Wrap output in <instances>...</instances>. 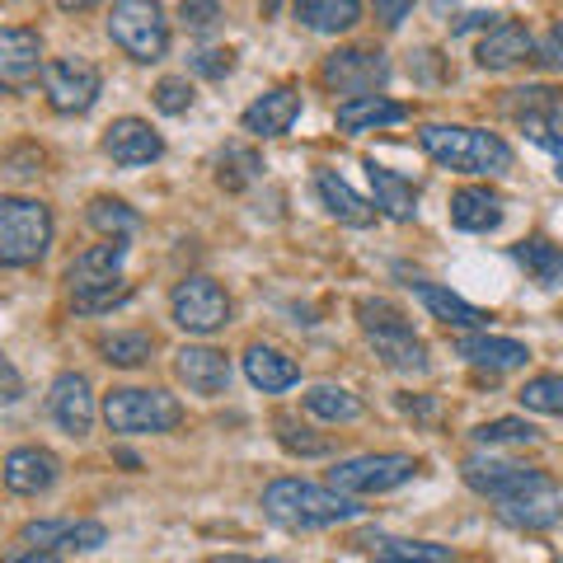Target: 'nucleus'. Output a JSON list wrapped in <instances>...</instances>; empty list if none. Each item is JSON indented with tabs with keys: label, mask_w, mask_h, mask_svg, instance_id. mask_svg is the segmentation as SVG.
Returning a JSON list of instances; mask_svg holds the SVG:
<instances>
[{
	"label": "nucleus",
	"mask_w": 563,
	"mask_h": 563,
	"mask_svg": "<svg viewBox=\"0 0 563 563\" xmlns=\"http://www.w3.org/2000/svg\"><path fill=\"white\" fill-rule=\"evenodd\" d=\"M263 512L277 526H287V531H324V526H339V521H357L362 507L352 493L333 484L320 488L306 479H273L263 488Z\"/></svg>",
	"instance_id": "f257e3e1"
},
{
	"label": "nucleus",
	"mask_w": 563,
	"mask_h": 563,
	"mask_svg": "<svg viewBox=\"0 0 563 563\" xmlns=\"http://www.w3.org/2000/svg\"><path fill=\"white\" fill-rule=\"evenodd\" d=\"M418 146L432 155L437 165L455 174H507L512 169V146L498 132L484 128H446V122H428L418 132Z\"/></svg>",
	"instance_id": "f03ea898"
},
{
	"label": "nucleus",
	"mask_w": 563,
	"mask_h": 563,
	"mask_svg": "<svg viewBox=\"0 0 563 563\" xmlns=\"http://www.w3.org/2000/svg\"><path fill=\"white\" fill-rule=\"evenodd\" d=\"M357 320L366 329V339H372L376 357L390 366V372H409V376L428 372V347H422V339L390 301H372V296H366V301H357Z\"/></svg>",
	"instance_id": "7ed1b4c3"
},
{
	"label": "nucleus",
	"mask_w": 563,
	"mask_h": 563,
	"mask_svg": "<svg viewBox=\"0 0 563 563\" xmlns=\"http://www.w3.org/2000/svg\"><path fill=\"white\" fill-rule=\"evenodd\" d=\"M103 418H109V428L122 437H151V432L179 428L184 404L169 390H136V385H122V390H109V399H103Z\"/></svg>",
	"instance_id": "20e7f679"
},
{
	"label": "nucleus",
	"mask_w": 563,
	"mask_h": 563,
	"mask_svg": "<svg viewBox=\"0 0 563 563\" xmlns=\"http://www.w3.org/2000/svg\"><path fill=\"white\" fill-rule=\"evenodd\" d=\"M52 244V211L33 198H0V263L29 268Z\"/></svg>",
	"instance_id": "39448f33"
},
{
	"label": "nucleus",
	"mask_w": 563,
	"mask_h": 563,
	"mask_svg": "<svg viewBox=\"0 0 563 563\" xmlns=\"http://www.w3.org/2000/svg\"><path fill=\"white\" fill-rule=\"evenodd\" d=\"M109 38L128 52L132 62H161L169 47V24L155 0H113Z\"/></svg>",
	"instance_id": "423d86ee"
},
{
	"label": "nucleus",
	"mask_w": 563,
	"mask_h": 563,
	"mask_svg": "<svg viewBox=\"0 0 563 563\" xmlns=\"http://www.w3.org/2000/svg\"><path fill=\"white\" fill-rule=\"evenodd\" d=\"M461 474H465V484L474 493H484V498H493V503H512V498H531V493L559 488L544 470L498 461V455H470V461L461 465Z\"/></svg>",
	"instance_id": "0eeeda50"
},
{
	"label": "nucleus",
	"mask_w": 563,
	"mask_h": 563,
	"mask_svg": "<svg viewBox=\"0 0 563 563\" xmlns=\"http://www.w3.org/2000/svg\"><path fill=\"white\" fill-rule=\"evenodd\" d=\"M413 474H418L413 455H352V461H339L329 470V484L362 498V493H390L409 484Z\"/></svg>",
	"instance_id": "6e6552de"
},
{
	"label": "nucleus",
	"mask_w": 563,
	"mask_h": 563,
	"mask_svg": "<svg viewBox=\"0 0 563 563\" xmlns=\"http://www.w3.org/2000/svg\"><path fill=\"white\" fill-rule=\"evenodd\" d=\"M169 314H174V324L188 333H217L231 320V296L211 277H184L169 296Z\"/></svg>",
	"instance_id": "1a4fd4ad"
},
{
	"label": "nucleus",
	"mask_w": 563,
	"mask_h": 563,
	"mask_svg": "<svg viewBox=\"0 0 563 563\" xmlns=\"http://www.w3.org/2000/svg\"><path fill=\"white\" fill-rule=\"evenodd\" d=\"M99 90H103V80L85 57H57L43 66V95L57 113H90Z\"/></svg>",
	"instance_id": "9d476101"
},
{
	"label": "nucleus",
	"mask_w": 563,
	"mask_h": 563,
	"mask_svg": "<svg viewBox=\"0 0 563 563\" xmlns=\"http://www.w3.org/2000/svg\"><path fill=\"white\" fill-rule=\"evenodd\" d=\"M320 80L339 95H376L385 80H390V62L376 47H339L333 57H324Z\"/></svg>",
	"instance_id": "9b49d317"
},
{
	"label": "nucleus",
	"mask_w": 563,
	"mask_h": 563,
	"mask_svg": "<svg viewBox=\"0 0 563 563\" xmlns=\"http://www.w3.org/2000/svg\"><path fill=\"white\" fill-rule=\"evenodd\" d=\"M20 544L29 550H103L109 544V526L103 521H70V517H47V521H24Z\"/></svg>",
	"instance_id": "f8f14e48"
},
{
	"label": "nucleus",
	"mask_w": 563,
	"mask_h": 563,
	"mask_svg": "<svg viewBox=\"0 0 563 563\" xmlns=\"http://www.w3.org/2000/svg\"><path fill=\"white\" fill-rule=\"evenodd\" d=\"M174 376H179L192 395L217 399V395H225V385H231V357L207 343H188L174 352Z\"/></svg>",
	"instance_id": "ddd939ff"
},
{
	"label": "nucleus",
	"mask_w": 563,
	"mask_h": 563,
	"mask_svg": "<svg viewBox=\"0 0 563 563\" xmlns=\"http://www.w3.org/2000/svg\"><path fill=\"white\" fill-rule=\"evenodd\" d=\"M47 413H52V422H57L62 432L90 437V428H95L90 380H85L80 372H62L57 380H52V390H47Z\"/></svg>",
	"instance_id": "4468645a"
},
{
	"label": "nucleus",
	"mask_w": 563,
	"mask_h": 563,
	"mask_svg": "<svg viewBox=\"0 0 563 563\" xmlns=\"http://www.w3.org/2000/svg\"><path fill=\"white\" fill-rule=\"evenodd\" d=\"M103 155H109L113 165H122V169H141V165L161 161V155H165V141H161V132H155L151 122H141V118H118L113 128L103 132Z\"/></svg>",
	"instance_id": "2eb2a0df"
},
{
	"label": "nucleus",
	"mask_w": 563,
	"mask_h": 563,
	"mask_svg": "<svg viewBox=\"0 0 563 563\" xmlns=\"http://www.w3.org/2000/svg\"><path fill=\"white\" fill-rule=\"evenodd\" d=\"M122 258H128V240L109 235L103 244H90V250L76 254L70 268H66L70 291H95V287H113V282H122Z\"/></svg>",
	"instance_id": "dca6fc26"
},
{
	"label": "nucleus",
	"mask_w": 563,
	"mask_h": 563,
	"mask_svg": "<svg viewBox=\"0 0 563 563\" xmlns=\"http://www.w3.org/2000/svg\"><path fill=\"white\" fill-rule=\"evenodd\" d=\"M296 118H301V95H296L291 85H277V90L254 99L250 109L240 113V128L250 136H287Z\"/></svg>",
	"instance_id": "f3484780"
},
{
	"label": "nucleus",
	"mask_w": 563,
	"mask_h": 563,
	"mask_svg": "<svg viewBox=\"0 0 563 563\" xmlns=\"http://www.w3.org/2000/svg\"><path fill=\"white\" fill-rule=\"evenodd\" d=\"M57 479H62V461L52 451H43V446H14L5 455V488L10 493L33 498V493H47Z\"/></svg>",
	"instance_id": "a211bd4d"
},
{
	"label": "nucleus",
	"mask_w": 563,
	"mask_h": 563,
	"mask_svg": "<svg viewBox=\"0 0 563 563\" xmlns=\"http://www.w3.org/2000/svg\"><path fill=\"white\" fill-rule=\"evenodd\" d=\"M455 352L470 362V366H484V372H517V366L531 362V347L517 343V339H503V333H465Z\"/></svg>",
	"instance_id": "6ab92c4d"
},
{
	"label": "nucleus",
	"mask_w": 563,
	"mask_h": 563,
	"mask_svg": "<svg viewBox=\"0 0 563 563\" xmlns=\"http://www.w3.org/2000/svg\"><path fill=\"white\" fill-rule=\"evenodd\" d=\"M536 52V38L526 33V24H517V20H498L493 24L484 38H479V66L484 70H507V66H517V62H526Z\"/></svg>",
	"instance_id": "aec40b11"
},
{
	"label": "nucleus",
	"mask_w": 563,
	"mask_h": 563,
	"mask_svg": "<svg viewBox=\"0 0 563 563\" xmlns=\"http://www.w3.org/2000/svg\"><path fill=\"white\" fill-rule=\"evenodd\" d=\"M314 192H320V202L329 207L333 221H343V225H372L376 221V202H366L362 192L352 188L347 179H339L333 169L314 174Z\"/></svg>",
	"instance_id": "412c9836"
},
{
	"label": "nucleus",
	"mask_w": 563,
	"mask_h": 563,
	"mask_svg": "<svg viewBox=\"0 0 563 563\" xmlns=\"http://www.w3.org/2000/svg\"><path fill=\"white\" fill-rule=\"evenodd\" d=\"M366 179H372L376 211H385L390 221H413L418 217V188L404 179V174L385 169L380 161H366Z\"/></svg>",
	"instance_id": "4be33fe9"
},
{
	"label": "nucleus",
	"mask_w": 563,
	"mask_h": 563,
	"mask_svg": "<svg viewBox=\"0 0 563 563\" xmlns=\"http://www.w3.org/2000/svg\"><path fill=\"white\" fill-rule=\"evenodd\" d=\"M409 118V109L385 95H357L339 103V132L347 136H362V132H376V128H390V122H404Z\"/></svg>",
	"instance_id": "5701e85b"
},
{
	"label": "nucleus",
	"mask_w": 563,
	"mask_h": 563,
	"mask_svg": "<svg viewBox=\"0 0 563 563\" xmlns=\"http://www.w3.org/2000/svg\"><path fill=\"white\" fill-rule=\"evenodd\" d=\"M244 376H250L263 395H277V390H291L301 380V366H296L282 347H268V343H254L244 352Z\"/></svg>",
	"instance_id": "b1692460"
},
{
	"label": "nucleus",
	"mask_w": 563,
	"mask_h": 563,
	"mask_svg": "<svg viewBox=\"0 0 563 563\" xmlns=\"http://www.w3.org/2000/svg\"><path fill=\"white\" fill-rule=\"evenodd\" d=\"M38 66H43L38 33H29V29H5L0 33V80L24 85V80L38 76Z\"/></svg>",
	"instance_id": "393cba45"
},
{
	"label": "nucleus",
	"mask_w": 563,
	"mask_h": 563,
	"mask_svg": "<svg viewBox=\"0 0 563 563\" xmlns=\"http://www.w3.org/2000/svg\"><path fill=\"white\" fill-rule=\"evenodd\" d=\"M451 225H455V231H474V235H479V231H498V225H503V198L493 188H479V184L461 188L451 198Z\"/></svg>",
	"instance_id": "a878e982"
},
{
	"label": "nucleus",
	"mask_w": 563,
	"mask_h": 563,
	"mask_svg": "<svg viewBox=\"0 0 563 563\" xmlns=\"http://www.w3.org/2000/svg\"><path fill=\"white\" fill-rule=\"evenodd\" d=\"M498 517L517 531H550V526L563 521V493H531V498H512V503H498Z\"/></svg>",
	"instance_id": "bb28decb"
},
{
	"label": "nucleus",
	"mask_w": 563,
	"mask_h": 563,
	"mask_svg": "<svg viewBox=\"0 0 563 563\" xmlns=\"http://www.w3.org/2000/svg\"><path fill=\"white\" fill-rule=\"evenodd\" d=\"M413 296H418V301L428 306L442 324H451V329H470V333H479V329H484V320H488V314H484L479 306H470L465 296H455V291H446V287H437V282H413Z\"/></svg>",
	"instance_id": "cd10ccee"
},
{
	"label": "nucleus",
	"mask_w": 563,
	"mask_h": 563,
	"mask_svg": "<svg viewBox=\"0 0 563 563\" xmlns=\"http://www.w3.org/2000/svg\"><path fill=\"white\" fill-rule=\"evenodd\" d=\"M296 20L314 33H347L362 20V0H296Z\"/></svg>",
	"instance_id": "c85d7f7f"
},
{
	"label": "nucleus",
	"mask_w": 563,
	"mask_h": 563,
	"mask_svg": "<svg viewBox=\"0 0 563 563\" xmlns=\"http://www.w3.org/2000/svg\"><path fill=\"white\" fill-rule=\"evenodd\" d=\"M512 258L540 282V287H563V250L550 244L544 235H531V240L512 244Z\"/></svg>",
	"instance_id": "c756f323"
},
{
	"label": "nucleus",
	"mask_w": 563,
	"mask_h": 563,
	"mask_svg": "<svg viewBox=\"0 0 563 563\" xmlns=\"http://www.w3.org/2000/svg\"><path fill=\"white\" fill-rule=\"evenodd\" d=\"M503 109L517 122H554L563 118V95L550 90V85H526V90H507Z\"/></svg>",
	"instance_id": "7c9ffc66"
},
{
	"label": "nucleus",
	"mask_w": 563,
	"mask_h": 563,
	"mask_svg": "<svg viewBox=\"0 0 563 563\" xmlns=\"http://www.w3.org/2000/svg\"><path fill=\"white\" fill-rule=\"evenodd\" d=\"M372 559L376 563H455L446 544L432 540H395V536H376L372 540Z\"/></svg>",
	"instance_id": "2f4dec72"
},
{
	"label": "nucleus",
	"mask_w": 563,
	"mask_h": 563,
	"mask_svg": "<svg viewBox=\"0 0 563 563\" xmlns=\"http://www.w3.org/2000/svg\"><path fill=\"white\" fill-rule=\"evenodd\" d=\"M306 409L314 418H324V422H357L366 413V404L352 390H343V385H310Z\"/></svg>",
	"instance_id": "473e14b6"
},
{
	"label": "nucleus",
	"mask_w": 563,
	"mask_h": 563,
	"mask_svg": "<svg viewBox=\"0 0 563 563\" xmlns=\"http://www.w3.org/2000/svg\"><path fill=\"white\" fill-rule=\"evenodd\" d=\"M99 352L109 366H122V372H132V366H146L151 352H155V339L151 333H109V339H99Z\"/></svg>",
	"instance_id": "72a5a7b5"
},
{
	"label": "nucleus",
	"mask_w": 563,
	"mask_h": 563,
	"mask_svg": "<svg viewBox=\"0 0 563 563\" xmlns=\"http://www.w3.org/2000/svg\"><path fill=\"white\" fill-rule=\"evenodd\" d=\"M85 221H90L95 231H103V235H118V240H128L141 225V217L122 198H95L90 211H85Z\"/></svg>",
	"instance_id": "f704fd0d"
},
{
	"label": "nucleus",
	"mask_w": 563,
	"mask_h": 563,
	"mask_svg": "<svg viewBox=\"0 0 563 563\" xmlns=\"http://www.w3.org/2000/svg\"><path fill=\"white\" fill-rule=\"evenodd\" d=\"M474 442L479 446H536L540 432L521 418H493V422H484V428H474Z\"/></svg>",
	"instance_id": "c9c22d12"
},
{
	"label": "nucleus",
	"mask_w": 563,
	"mask_h": 563,
	"mask_svg": "<svg viewBox=\"0 0 563 563\" xmlns=\"http://www.w3.org/2000/svg\"><path fill=\"white\" fill-rule=\"evenodd\" d=\"M517 399H521V409H531V413L563 418V376H536V380H526Z\"/></svg>",
	"instance_id": "e433bc0d"
},
{
	"label": "nucleus",
	"mask_w": 563,
	"mask_h": 563,
	"mask_svg": "<svg viewBox=\"0 0 563 563\" xmlns=\"http://www.w3.org/2000/svg\"><path fill=\"white\" fill-rule=\"evenodd\" d=\"M258 169H263V161L254 151H244V146H225L221 151V169H217V179H221V188H244V184H254L258 179Z\"/></svg>",
	"instance_id": "4c0bfd02"
},
{
	"label": "nucleus",
	"mask_w": 563,
	"mask_h": 563,
	"mask_svg": "<svg viewBox=\"0 0 563 563\" xmlns=\"http://www.w3.org/2000/svg\"><path fill=\"white\" fill-rule=\"evenodd\" d=\"M277 442L287 446L291 455H329V442H324V437H314L306 422H296V418H287V413L277 418Z\"/></svg>",
	"instance_id": "58836bf2"
},
{
	"label": "nucleus",
	"mask_w": 563,
	"mask_h": 563,
	"mask_svg": "<svg viewBox=\"0 0 563 563\" xmlns=\"http://www.w3.org/2000/svg\"><path fill=\"white\" fill-rule=\"evenodd\" d=\"M70 301H76L80 314H99V310H113L122 301H132V287L128 282H113V287H95V291H70Z\"/></svg>",
	"instance_id": "ea45409f"
},
{
	"label": "nucleus",
	"mask_w": 563,
	"mask_h": 563,
	"mask_svg": "<svg viewBox=\"0 0 563 563\" xmlns=\"http://www.w3.org/2000/svg\"><path fill=\"white\" fill-rule=\"evenodd\" d=\"M521 128H526V136H531L540 151H550L554 174L563 179V118H554V122H521Z\"/></svg>",
	"instance_id": "a19ab883"
},
{
	"label": "nucleus",
	"mask_w": 563,
	"mask_h": 563,
	"mask_svg": "<svg viewBox=\"0 0 563 563\" xmlns=\"http://www.w3.org/2000/svg\"><path fill=\"white\" fill-rule=\"evenodd\" d=\"M179 24L188 33H211L221 24V5L217 0H179Z\"/></svg>",
	"instance_id": "79ce46f5"
},
{
	"label": "nucleus",
	"mask_w": 563,
	"mask_h": 563,
	"mask_svg": "<svg viewBox=\"0 0 563 563\" xmlns=\"http://www.w3.org/2000/svg\"><path fill=\"white\" fill-rule=\"evenodd\" d=\"M188 103H192L188 76H165L161 85H155V109H161V113H184Z\"/></svg>",
	"instance_id": "37998d69"
},
{
	"label": "nucleus",
	"mask_w": 563,
	"mask_h": 563,
	"mask_svg": "<svg viewBox=\"0 0 563 563\" xmlns=\"http://www.w3.org/2000/svg\"><path fill=\"white\" fill-rule=\"evenodd\" d=\"M198 76L207 80H225L235 70V52L231 47H207V52H192V62H188Z\"/></svg>",
	"instance_id": "c03bdc74"
},
{
	"label": "nucleus",
	"mask_w": 563,
	"mask_h": 563,
	"mask_svg": "<svg viewBox=\"0 0 563 563\" xmlns=\"http://www.w3.org/2000/svg\"><path fill=\"white\" fill-rule=\"evenodd\" d=\"M536 62H540V66H550V70H559V66H563V24H554V29L540 38Z\"/></svg>",
	"instance_id": "a18cd8bd"
},
{
	"label": "nucleus",
	"mask_w": 563,
	"mask_h": 563,
	"mask_svg": "<svg viewBox=\"0 0 563 563\" xmlns=\"http://www.w3.org/2000/svg\"><path fill=\"white\" fill-rule=\"evenodd\" d=\"M372 5H376V20H380L385 29H399V24H404V14H409L418 0H372Z\"/></svg>",
	"instance_id": "49530a36"
},
{
	"label": "nucleus",
	"mask_w": 563,
	"mask_h": 563,
	"mask_svg": "<svg viewBox=\"0 0 563 563\" xmlns=\"http://www.w3.org/2000/svg\"><path fill=\"white\" fill-rule=\"evenodd\" d=\"M0 376H5V404H20V395H24V385H20V372H14V362L10 357H0Z\"/></svg>",
	"instance_id": "de8ad7c7"
},
{
	"label": "nucleus",
	"mask_w": 563,
	"mask_h": 563,
	"mask_svg": "<svg viewBox=\"0 0 563 563\" xmlns=\"http://www.w3.org/2000/svg\"><path fill=\"white\" fill-rule=\"evenodd\" d=\"M5 563H62V559L52 554V550H14Z\"/></svg>",
	"instance_id": "09e8293b"
},
{
	"label": "nucleus",
	"mask_w": 563,
	"mask_h": 563,
	"mask_svg": "<svg viewBox=\"0 0 563 563\" xmlns=\"http://www.w3.org/2000/svg\"><path fill=\"white\" fill-rule=\"evenodd\" d=\"M207 563H282V559H250V554H221V559H207Z\"/></svg>",
	"instance_id": "8fccbe9b"
},
{
	"label": "nucleus",
	"mask_w": 563,
	"mask_h": 563,
	"mask_svg": "<svg viewBox=\"0 0 563 563\" xmlns=\"http://www.w3.org/2000/svg\"><path fill=\"white\" fill-rule=\"evenodd\" d=\"M57 5H62V10H76V14H85V10H95L99 0H57Z\"/></svg>",
	"instance_id": "3c124183"
},
{
	"label": "nucleus",
	"mask_w": 563,
	"mask_h": 563,
	"mask_svg": "<svg viewBox=\"0 0 563 563\" xmlns=\"http://www.w3.org/2000/svg\"><path fill=\"white\" fill-rule=\"evenodd\" d=\"M559 563H563V554H559Z\"/></svg>",
	"instance_id": "603ef678"
}]
</instances>
